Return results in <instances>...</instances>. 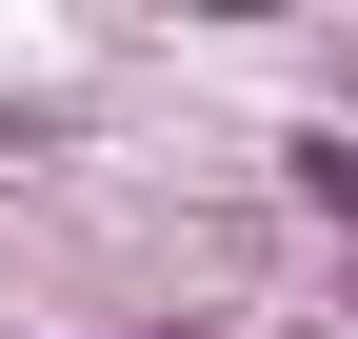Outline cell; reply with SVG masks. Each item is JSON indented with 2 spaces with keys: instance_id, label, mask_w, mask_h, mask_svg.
Wrapping results in <instances>:
<instances>
[{
  "instance_id": "6da1fadb",
  "label": "cell",
  "mask_w": 358,
  "mask_h": 339,
  "mask_svg": "<svg viewBox=\"0 0 358 339\" xmlns=\"http://www.w3.org/2000/svg\"><path fill=\"white\" fill-rule=\"evenodd\" d=\"M279 180L319 200V220H338V260H358V140H338V120H299V140H279Z\"/></svg>"
},
{
  "instance_id": "7a4b0ae2",
  "label": "cell",
  "mask_w": 358,
  "mask_h": 339,
  "mask_svg": "<svg viewBox=\"0 0 358 339\" xmlns=\"http://www.w3.org/2000/svg\"><path fill=\"white\" fill-rule=\"evenodd\" d=\"M100 339H219V319H100Z\"/></svg>"
}]
</instances>
